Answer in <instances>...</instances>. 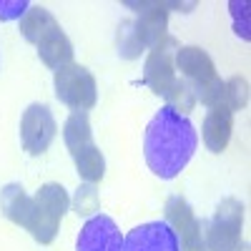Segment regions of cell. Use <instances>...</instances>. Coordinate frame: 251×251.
Returning a JSON list of instances; mask_svg holds the SVG:
<instances>
[{"label":"cell","instance_id":"11","mask_svg":"<svg viewBox=\"0 0 251 251\" xmlns=\"http://www.w3.org/2000/svg\"><path fill=\"white\" fill-rule=\"evenodd\" d=\"M123 251H181V246L166 221H149L123 236Z\"/></svg>","mask_w":251,"mask_h":251},{"label":"cell","instance_id":"18","mask_svg":"<svg viewBox=\"0 0 251 251\" xmlns=\"http://www.w3.org/2000/svg\"><path fill=\"white\" fill-rule=\"evenodd\" d=\"M224 106L228 111H241L246 108V103H249V80L241 78V75H234V78H228L224 80V93H221V100Z\"/></svg>","mask_w":251,"mask_h":251},{"label":"cell","instance_id":"21","mask_svg":"<svg viewBox=\"0 0 251 251\" xmlns=\"http://www.w3.org/2000/svg\"><path fill=\"white\" fill-rule=\"evenodd\" d=\"M228 8H231V15H234V30L244 40H249L251 38V33H249V5L244 3V0H231Z\"/></svg>","mask_w":251,"mask_h":251},{"label":"cell","instance_id":"7","mask_svg":"<svg viewBox=\"0 0 251 251\" xmlns=\"http://www.w3.org/2000/svg\"><path fill=\"white\" fill-rule=\"evenodd\" d=\"M166 224L174 228V234L178 236V246L181 251H206V241H203V221L196 219L191 203L183 196H171L166 201Z\"/></svg>","mask_w":251,"mask_h":251},{"label":"cell","instance_id":"22","mask_svg":"<svg viewBox=\"0 0 251 251\" xmlns=\"http://www.w3.org/2000/svg\"><path fill=\"white\" fill-rule=\"evenodd\" d=\"M28 8V0H0V20H20Z\"/></svg>","mask_w":251,"mask_h":251},{"label":"cell","instance_id":"8","mask_svg":"<svg viewBox=\"0 0 251 251\" xmlns=\"http://www.w3.org/2000/svg\"><path fill=\"white\" fill-rule=\"evenodd\" d=\"M55 131H58V123L48 106L33 103V106L23 111V118H20V141H23V149L30 156L46 153L55 138Z\"/></svg>","mask_w":251,"mask_h":251},{"label":"cell","instance_id":"5","mask_svg":"<svg viewBox=\"0 0 251 251\" xmlns=\"http://www.w3.org/2000/svg\"><path fill=\"white\" fill-rule=\"evenodd\" d=\"M53 86L58 100L73 111H91L98 100L93 73L86 66H78V63H68V66L58 68L53 75Z\"/></svg>","mask_w":251,"mask_h":251},{"label":"cell","instance_id":"9","mask_svg":"<svg viewBox=\"0 0 251 251\" xmlns=\"http://www.w3.org/2000/svg\"><path fill=\"white\" fill-rule=\"evenodd\" d=\"M143 80L156 96L169 100L176 88L181 86V78L176 73L174 66V40L169 38L161 48L151 50L149 58H146V66H143Z\"/></svg>","mask_w":251,"mask_h":251},{"label":"cell","instance_id":"12","mask_svg":"<svg viewBox=\"0 0 251 251\" xmlns=\"http://www.w3.org/2000/svg\"><path fill=\"white\" fill-rule=\"evenodd\" d=\"M231 131H234V111H228L224 103H216L214 108H208L203 128H201V136H203V143L208 151L221 153L228 146Z\"/></svg>","mask_w":251,"mask_h":251},{"label":"cell","instance_id":"1","mask_svg":"<svg viewBox=\"0 0 251 251\" xmlns=\"http://www.w3.org/2000/svg\"><path fill=\"white\" fill-rule=\"evenodd\" d=\"M196 146L199 133L194 123L188 121V116L174 111L171 106H163L146 126L143 156L149 169L163 181L176 178L186 169L196 153Z\"/></svg>","mask_w":251,"mask_h":251},{"label":"cell","instance_id":"2","mask_svg":"<svg viewBox=\"0 0 251 251\" xmlns=\"http://www.w3.org/2000/svg\"><path fill=\"white\" fill-rule=\"evenodd\" d=\"M174 66H176V73H181L178 78L191 88L196 103L201 100L206 108H214L216 103L221 100L224 80L219 78L211 55H208L203 48H199V46L176 48Z\"/></svg>","mask_w":251,"mask_h":251},{"label":"cell","instance_id":"17","mask_svg":"<svg viewBox=\"0 0 251 251\" xmlns=\"http://www.w3.org/2000/svg\"><path fill=\"white\" fill-rule=\"evenodd\" d=\"M75 161V171L86 183H98L103 176H106V158H103V151L96 143H91L88 149H83L78 156H73Z\"/></svg>","mask_w":251,"mask_h":251},{"label":"cell","instance_id":"10","mask_svg":"<svg viewBox=\"0 0 251 251\" xmlns=\"http://www.w3.org/2000/svg\"><path fill=\"white\" fill-rule=\"evenodd\" d=\"M75 251H123V236L116 221L106 214H96L83 224Z\"/></svg>","mask_w":251,"mask_h":251},{"label":"cell","instance_id":"13","mask_svg":"<svg viewBox=\"0 0 251 251\" xmlns=\"http://www.w3.org/2000/svg\"><path fill=\"white\" fill-rule=\"evenodd\" d=\"M38 55L48 68L58 71L63 66H68V63H73V43L63 33V28H55L38 43Z\"/></svg>","mask_w":251,"mask_h":251},{"label":"cell","instance_id":"15","mask_svg":"<svg viewBox=\"0 0 251 251\" xmlns=\"http://www.w3.org/2000/svg\"><path fill=\"white\" fill-rule=\"evenodd\" d=\"M0 214L8 221L25 228L28 216H30V196L25 194V188L20 183H8L0 191Z\"/></svg>","mask_w":251,"mask_h":251},{"label":"cell","instance_id":"19","mask_svg":"<svg viewBox=\"0 0 251 251\" xmlns=\"http://www.w3.org/2000/svg\"><path fill=\"white\" fill-rule=\"evenodd\" d=\"M98 191H96V186L93 183H80L78 186V191H75V199H73V208H75V214L78 216H91L98 211Z\"/></svg>","mask_w":251,"mask_h":251},{"label":"cell","instance_id":"6","mask_svg":"<svg viewBox=\"0 0 251 251\" xmlns=\"http://www.w3.org/2000/svg\"><path fill=\"white\" fill-rule=\"evenodd\" d=\"M131 8H143V13L138 15V20L133 23V33L136 40L141 43V48L156 50L169 40V8H194V3H126Z\"/></svg>","mask_w":251,"mask_h":251},{"label":"cell","instance_id":"14","mask_svg":"<svg viewBox=\"0 0 251 251\" xmlns=\"http://www.w3.org/2000/svg\"><path fill=\"white\" fill-rule=\"evenodd\" d=\"M55 28H60V23L55 20V15L50 10H46L43 5H30L28 13L20 18V35H23L28 43L38 46L48 33H53Z\"/></svg>","mask_w":251,"mask_h":251},{"label":"cell","instance_id":"3","mask_svg":"<svg viewBox=\"0 0 251 251\" xmlns=\"http://www.w3.org/2000/svg\"><path fill=\"white\" fill-rule=\"evenodd\" d=\"M68 206H71L68 191L60 183L40 186L38 194L30 196V216L25 224V231H30V236L43 246L53 244Z\"/></svg>","mask_w":251,"mask_h":251},{"label":"cell","instance_id":"20","mask_svg":"<svg viewBox=\"0 0 251 251\" xmlns=\"http://www.w3.org/2000/svg\"><path fill=\"white\" fill-rule=\"evenodd\" d=\"M141 43L136 40V33H133V23H121V33H118V53L123 55V58H138L141 55Z\"/></svg>","mask_w":251,"mask_h":251},{"label":"cell","instance_id":"16","mask_svg":"<svg viewBox=\"0 0 251 251\" xmlns=\"http://www.w3.org/2000/svg\"><path fill=\"white\" fill-rule=\"evenodd\" d=\"M63 141H66L71 156H78L83 149H88L93 143V131H91V121L86 111H73L63 126Z\"/></svg>","mask_w":251,"mask_h":251},{"label":"cell","instance_id":"4","mask_svg":"<svg viewBox=\"0 0 251 251\" xmlns=\"http://www.w3.org/2000/svg\"><path fill=\"white\" fill-rule=\"evenodd\" d=\"M244 228V203L239 199H221L214 216L203 221L206 251H239Z\"/></svg>","mask_w":251,"mask_h":251}]
</instances>
